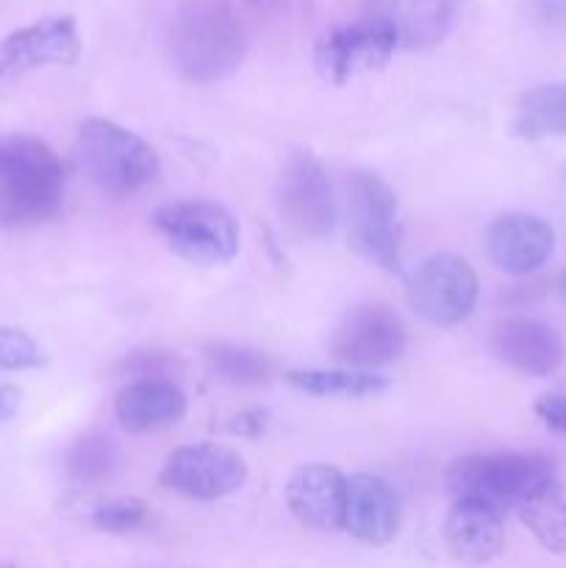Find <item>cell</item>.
Returning a JSON list of instances; mask_svg holds the SVG:
<instances>
[{
    "label": "cell",
    "mask_w": 566,
    "mask_h": 568,
    "mask_svg": "<svg viewBox=\"0 0 566 568\" xmlns=\"http://www.w3.org/2000/svg\"><path fill=\"white\" fill-rule=\"evenodd\" d=\"M266 425H270V414H266L264 408H247L239 410L228 427H231V433H236V436L259 438L261 433L266 430Z\"/></svg>",
    "instance_id": "cell-28"
},
{
    "label": "cell",
    "mask_w": 566,
    "mask_h": 568,
    "mask_svg": "<svg viewBox=\"0 0 566 568\" xmlns=\"http://www.w3.org/2000/svg\"><path fill=\"white\" fill-rule=\"evenodd\" d=\"M533 9L547 22L566 20V0H533Z\"/></svg>",
    "instance_id": "cell-30"
},
{
    "label": "cell",
    "mask_w": 566,
    "mask_h": 568,
    "mask_svg": "<svg viewBox=\"0 0 566 568\" xmlns=\"http://www.w3.org/2000/svg\"><path fill=\"white\" fill-rule=\"evenodd\" d=\"M277 211L294 233L305 239L331 236L338 220L331 178L320 159L297 150L277 175Z\"/></svg>",
    "instance_id": "cell-7"
},
{
    "label": "cell",
    "mask_w": 566,
    "mask_h": 568,
    "mask_svg": "<svg viewBox=\"0 0 566 568\" xmlns=\"http://www.w3.org/2000/svg\"><path fill=\"white\" fill-rule=\"evenodd\" d=\"M522 525L553 555H566V483L553 477L516 505Z\"/></svg>",
    "instance_id": "cell-19"
},
{
    "label": "cell",
    "mask_w": 566,
    "mask_h": 568,
    "mask_svg": "<svg viewBox=\"0 0 566 568\" xmlns=\"http://www.w3.org/2000/svg\"><path fill=\"white\" fill-rule=\"evenodd\" d=\"M355 541L370 547H386L400 530V503L383 477L353 475L347 477L344 499V525Z\"/></svg>",
    "instance_id": "cell-15"
},
{
    "label": "cell",
    "mask_w": 566,
    "mask_h": 568,
    "mask_svg": "<svg viewBox=\"0 0 566 568\" xmlns=\"http://www.w3.org/2000/svg\"><path fill=\"white\" fill-rule=\"evenodd\" d=\"M347 192L350 244L372 264L394 272L400 266L397 194L370 170H355L344 183Z\"/></svg>",
    "instance_id": "cell-6"
},
{
    "label": "cell",
    "mask_w": 566,
    "mask_h": 568,
    "mask_svg": "<svg viewBox=\"0 0 566 568\" xmlns=\"http://www.w3.org/2000/svg\"><path fill=\"white\" fill-rule=\"evenodd\" d=\"M286 381L314 397H375L388 388L383 375L358 369H292Z\"/></svg>",
    "instance_id": "cell-22"
},
{
    "label": "cell",
    "mask_w": 566,
    "mask_h": 568,
    "mask_svg": "<svg viewBox=\"0 0 566 568\" xmlns=\"http://www.w3.org/2000/svg\"><path fill=\"white\" fill-rule=\"evenodd\" d=\"M405 325L392 308L366 303L350 311L333 333L331 353L347 369L372 372L394 364L405 353Z\"/></svg>",
    "instance_id": "cell-9"
},
{
    "label": "cell",
    "mask_w": 566,
    "mask_h": 568,
    "mask_svg": "<svg viewBox=\"0 0 566 568\" xmlns=\"http://www.w3.org/2000/svg\"><path fill=\"white\" fill-rule=\"evenodd\" d=\"M244 480H247V464L242 455L216 444L178 447L161 469L164 488L203 503H214L239 491Z\"/></svg>",
    "instance_id": "cell-10"
},
{
    "label": "cell",
    "mask_w": 566,
    "mask_h": 568,
    "mask_svg": "<svg viewBox=\"0 0 566 568\" xmlns=\"http://www.w3.org/2000/svg\"><path fill=\"white\" fill-rule=\"evenodd\" d=\"M444 541L455 560L483 566L497 558L505 547L503 514L475 499H455L444 521Z\"/></svg>",
    "instance_id": "cell-17"
},
{
    "label": "cell",
    "mask_w": 566,
    "mask_h": 568,
    "mask_svg": "<svg viewBox=\"0 0 566 568\" xmlns=\"http://www.w3.org/2000/svg\"><path fill=\"white\" fill-rule=\"evenodd\" d=\"M205 361L220 381L233 386H264L272 377V361L259 349L239 347V344H209Z\"/></svg>",
    "instance_id": "cell-23"
},
{
    "label": "cell",
    "mask_w": 566,
    "mask_h": 568,
    "mask_svg": "<svg viewBox=\"0 0 566 568\" xmlns=\"http://www.w3.org/2000/svg\"><path fill=\"white\" fill-rule=\"evenodd\" d=\"M538 419L553 430L566 433V397L564 394H544L536 403Z\"/></svg>",
    "instance_id": "cell-27"
},
{
    "label": "cell",
    "mask_w": 566,
    "mask_h": 568,
    "mask_svg": "<svg viewBox=\"0 0 566 568\" xmlns=\"http://www.w3.org/2000/svg\"><path fill=\"white\" fill-rule=\"evenodd\" d=\"M81 33L72 17H44L0 42V78L44 64L70 67L81 59Z\"/></svg>",
    "instance_id": "cell-12"
},
{
    "label": "cell",
    "mask_w": 566,
    "mask_h": 568,
    "mask_svg": "<svg viewBox=\"0 0 566 568\" xmlns=\"http://www.w3.org/2000/svg\"><path fill=\"white\" fill-rule=\"evenodd\" d=\"M560 294H564V300H566V270H564V275H560Z\"/></svg>",
    "instance_id": "cell-32"
},
{
    "label": "cell",
    "mask_w": 566,
    "mask_h": 568,
    "mask_svg": "<svg viewBox=\"0 0 566 568\" xmlns=\"http://www.w3.org/2000/svg\"><path fill=\"white\" fill-rule=\"evenodd\" d=\"M64 469L75 486H98L114 475L117 447L111 444V438L103 436L78 438L67 453Z\"/></svg>",
    "instance_id": "cell-24"
},
{
    "label": "cell",
    "mask_w": 566,
    "mask_h": 568,
    "mask_svg": "<svg viewBox=\"0 0 566 568\" xmlns=\"http://www.w3.org/2000/svg\"><path fill=\"white\" fill-rule=\"evenodd\" d=\"M153 225L172 253L194 266L228 264L239 253V225L228 209L211 200H175L155 209Z\"/></svg>",
    "instance_id": "cell-5"
},
{
    "label": "cell",
    "mask_w": 566,
    "mask_h": 568,
    "mask_svg": "<svg viewBox=\"0 0 566 568\" xmlns=\"http://www.w3.org/2000/svg\"><path fill=\"white\" fill-rule=\"evenodd\" d=\"M22 405V392L14 383H0V427L9 425Z\"/></svg>",
    "instance_id": "cell-29"
},
{
    "label": "cell",
    "mask_w": 566,
    "mask_h": 568,
    "mask_svg": "<svg viewBox=\"0 0 566 568\" xmlns=\"http://www.w3.org/2000/svg\"><path fill=\"white\" fill-rule=\"evenodd\" d=\"M514 133L525 139L566 136V81L542 83L522 94Z\"/></svg>",
    "instance_id": "cell-20"
},
{
    "label": "cell",
    "mask_w": 566,
    "mask_h": 568,
    "mask_svg": "<svg viewBox=\"0 0 566 568\" xmlns=\"http://www.w3.org/2000/svg\"><path fill=\"white\" fill-rule=\"evenodd\" d=\"M39 364H44L42 347L20 327L0 325V372L33 369Z\"/></svg>",
    "instance_id": "cell-25"
},
{
    "label": "cell",
    "mask_w": 566,
    "mask_h": 568,
    "mask_svg": "<svg viewBox=\"0 0 566 568\" xmlns=\"http://www.w3.org/2000/svg\"><path fill=\"white\" fill-rule=\"evenodd\" d=\"M94 527L105 532H128L137 530L148 521V505L137 497H125V499H114V503L100 505L98 510L92 514Z\"/></svg>",
    "instance_id": "cell-26"
},
{
    "label": "cell",
    "mask_w": 566,
    "mask_h": 568,
    "mask_svg": "<svg viewBox=\"0 0 566 568\" xmlns=\"http://www.w3.org/2000/svg\"><path fill=\"white\" fill-rule=\"evenodd\" d=\"M75 150L89 181L109 194H133L159 175V153L142 136L103 116L78 128Z\"/></svg>",
    "instance_id": "cell-3"
},
{
    "label": "cell",
    "mask_w": 566,
    "mask_h": 568,
    "mask_svg": "<svg viewBox=\"0 0 566 568\" xmlns=\"http://www.w3.org/2000/svg\"><path fill=\"white\" fill-rule=\"evenodd\" d=\"M64 166L50 144L28 133L0 136V227L50 222L64 205Z\"/></svg>",
    "instance_id": "cell-1"
},
{
    "label": "cell",
    "mask_w": 566,
    "mask_h": 568,
    "mask_svg": "<svg viewBox=\"0 0 566 568\" xmlns=\"http://www.w3.org/2000/svg\"><path fill=\"white\" fill-rule=\"evenodd\" d=\"M477 275L469 261L438 253L422 261L408 281V303L436 327H453L472 314L477 303Z\"/></svg>",
    "instance_id": "cell-8"
},
{
    "label": "cell",
    "mask_w": 566,
    "mask_h": 568,
    "mask_svg": "<svg viewBox=\"0 0 566 568\" xmlns=\"http://www.w3.org/2000/svg\"><path fill=\"white\" fill-rule=\"evenodd\" d=\"M483 247L497 270L508 275H530L553 255L555 231L542 216L505 214L486 227Z\"/></svg>",
    "instance_id": "cell-13"
},
{
    "label": "cell",
    "mask_w": 566,
    "mask_h": 568,
    "mask_svg": "<svg viewBox=\"0 0 566 568\" xmlns=\"http://www.w3.org/2000/svg\"><path fill=\"white\" fill-rule=\"evenodd\" d=\"M172 61L183 78L211 83L244 59V28L228 0H183L170 26Z\"/></svg>",
    "instance_id": "cell-2"
},
{
    "label": "cell",
    "mask_w": 566,
    "mask_h": 568,
    "mask_svg": "<svg viewBox=\"0 0 566 568\" xmlns=\"http://www.w3.org/2000/svg\"><path fill=\"white\" fill-rule=\"evenodd\" d=\"M397 44V26L386 14H375L327 33L322 39L316 59H320L322 72L331 81L344 83L355 72L377 70V67L386 64Z\"/></svg>",
    "instance_id": "cell-11"
},
{
    "label": "cell",
    "mask_w": 566,
    "mask_h": 568,
    "mask_svg": "<svg viewBox=\"0 0 566 568\" xmlns=\"http://www.w3.org/2000/svg\"><path fill=\"white\" fill-rule=\"evenodd\" d=\"M392 11H383L397 26L400 39L408 44H433L447 33L453 22V0H388Z\"/></svg>",
    "instance_id": "cell-21"
},
{
    "label": "cell",
    "mask_w": 566,
    "mask_h": 568,
    "mask_svg": "<svg viewBox=\"0 0 566 568\" xmlns=\"http://www.w3.org/2000/svg\"><path fill=\"white\" fill-rule=\"evenodd\" d=\"M114 414L128 433H153L186 416V394L164 377H142L117 394Z\"/></svg>",
    "instance_id": "cell-18"
},
{
    "label": "cell",
    "mask_w": 566,
    "mask_h": 568,
    "mask_svg": "<svg viewBox=\"0 0 566 568\" xmlns=\"http://www.w3.org/2000/svg\"><path fill=\"white\" fill-rule=\"evenodd\" d=\"M0 568H3V566H0Z\"/></svg>",
    "instance_id": "cell-33"
},
{
    "label": "cell",
    "mask_w": 566,
    "mask_h": 568,
    "mask_svg": "<svg viewBox=\"0 0 566 568\" xmlns=\"http://www.w3.org/2000/svg\"><path fill=\"white\" fill-rule=\"evenodd\" d=\"M247 3H253L255 9H281L286 0H247Z\"/></svg>",
    "instance_id": "cell-31"
},
{
    "label": "cell",
    "mask_w": 566,
    "mask_h": 568,
    "mask_svg": "<svg viewBox=\"0 0 566 568\" xmlns=\"http://www.w3.org/2000/svg\"><path fill=\"white\" fill-rule=\"evenodd\" d=\"M494 347L511 369L530 377L553 375L566 358L564 338L558 336V331L547 322L527 320V316L505 320L494 333Z\"/></svg>",
    "instance_id": "cell-16"
},
{
    "label": "cell",
    "mask_w": 566,
    "mask_h": 568,
    "mask_svg": "<svg viewBox=\"0 0 566 568\" xmlns=\"http://www.w3.org/2000/svg\"><path fill=\"white\" fill-rule=\"evenodd\" d=\"M286 505L300 525L316 532L342 530L347 477L327 464L300 466L286 483Z\"/></svg>",
    "instance_id": "cell-14"
},
{
    "label": "cell",
    "mask_w": 566,
    "mask_h": 568,
    "mask_svg": "<svg viewBox=\"0 0 566 568\" xmlns=\"http://www.w3.org/2000/svg\"><path fill=\"white\" fill-rule=\"evenodd\" d=\"M553 477L555 466L544 455H464L447 469V491L453 499H475L505 514Z\"/></svg>",
    "instance_id": "cell-4"
}]
</instances>
